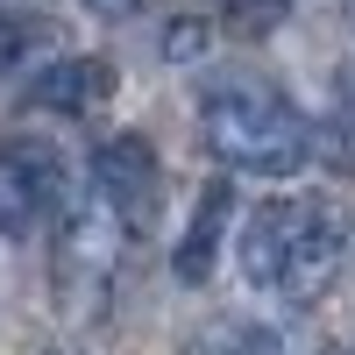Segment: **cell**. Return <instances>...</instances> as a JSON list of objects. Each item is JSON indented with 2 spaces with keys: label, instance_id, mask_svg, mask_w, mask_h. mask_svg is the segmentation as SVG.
<instances>
[{
  "label": "cell",
  "instance_id": "4",
  "mask_svg": "<svg viewBox=\"0 0 355 355\" xmlns=\"http://www.w3.org/2000/svg\"><path fill=\"white\" fill-rule=\"evenodd\" d=\"M64 199V157L43 135H0V234L21 242Z\"/></svg>",
  "mask_w": 355,
  "mask_h": 355
},
{
  "label": "cell",
  "instance_id": "5",
  "mask_svg": "<svg viewBox=\"0 0 355 355\" xmlns=\"http://www.w3.org/2000/svg\"><path fill=\"white\" fill-rule=\"evenodd\" d=\"M93 199L107 206L128 234L157 220V199H164V164L142 135H107L93 150Z\"/></svg>",
  "mask_w": 355,
  "mask_h": 355
},
{
  "label": "cell",
  "instance_id": "2",
  "mask_svg": "<svg viewBox=\"0 0 355 355\" xmlns=\"http://www.w3.org/2000/svg\"><path fill=\"white\" fill-rule=\"evenodd\" d=\"M199 142L214 150V164L242 178H291L313 157V128L277 85L263 78H214L199 93Z\"/></svg>",
  "mask_w": 355,
  "mask_h": 355
},
{
  "label": "cell",
  "instance_id": "10",
  "mask_svg": "<svg viewBox=\"0 0 355 355\" xmlns=\"http://www.w3.org/2000/svg\"><path fill=\"white\" fill-rule=\"evenodd\" d=\"M93 8H100V15H128L135 0H93Z\"/></svg>",
  "mask_w": 355,
  "mask_h": 355
},
{
  "label": "cell",
  "instance_id": "7",
  "mask_svg": "<svg viewBox=\"0 0 355 355\" xmlns=\"http://www.w3.org/2000/svg\"><path fill=\"white\" fill-rule=\"evenodd\" d=\"M50 57H57V28L43 15H0V93L28 85Z\"/></svg>",
  "mask_w": 355,
  "mask_h": 355
},
{
  "label": "cell",
  "instance_id": "11",
  "mask_svg": "<svg viewBox=\"0 0 355 355\" xmlns=\"http://www.w3.org/2000/svg\"><path fill=\"white\" fill-rule=\"evenodd\" d=\"M327 355H348V348H327Z\"/></svg>",
  "mask_w": 355,
  "mask_h": 355
},
{
  "label": "cell",
  "instance_id": "3",
  "mask_svg": "<svg viewBox=\"0 0 355 355\" xmlns=\"http://www.w3.org/2000/svg\"><path fill=\"white\" fill-rule=\"evenodd\" d=\"M121 256H128V227L100 199L71 206L64 227H57V291H64V306H100L114 291Z\"/></svg>",
  "mask_w": 355,
  "mask_h": 355
},
{
  "label": "cell",
  "instance_id": "9",
  "mask_svg": "<svg viewBox=\"0 0 355 355\" xmlns=\"http://www.w3.org/2000/svg\"><path fill=\"white\" fill-rule=\"evenodd\" d=\"M313 150H320V164H327V171L355 178V100H348L341 114H327V121L313 128Z\"/></svg>",
  "mask_w": 355,
  "mask_h": 355
},
{
  "label": "cell",
  "instance_id": "1",
  "mask_svg": "<svg viewBox=\"0 0 355 355\" xmlns=\"http://www.w3.org/2000/svg\"><path fill=\"white\" fill-rule=\"evenodd\" d=\"M234 256L256 291H270L284 306H313L348 256V220L327 199H263L242 214Z\"/></svg>",
  "mask_w": 355,
  "mask_h": 355
},
{
  "label": "cell",
  "instance_id": "6",
  "mask_svg": "<svg viewBox=\"0 0 355 355\" xmlns=\"http://www.w3.org/2000/svg\"><path fill=\"white\" fill-rule=\"evenodd\" d=\"M28 107H43V114H100L114 100V64L107 57H50V64L21 85Z\"/></svg>",
  "mask_w": 355,
  "mask_h": 355
},
{
  "label": "cell",
  "instance_id": "8",
  "mask_svg": "<svg viewBox=\"0 0 355 355\" xmlns=\"http://www.w3.org/2000/svg\"><path fill=\"white\" fill-rule=\"evenodd\" d=\"M220 227H227V192L214 185V192H206V206L192 214L185 242H178V256H171V270L185 277V284H206V277H214V256H220Z\"/></svg>",
  "mask_w": 355,
  "mask_h": 355
}]
</instances>
